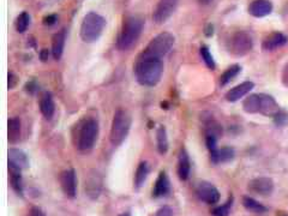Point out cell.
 <instances>
[{"instance_id": "cell-11", "label": "cell", "mask_w": 288, "mask_h": 216, "mask_svg": "<svg viewBox=\"0 0 288 216\" xmlns=\"http://www.w3.org/2000/svg\"><path fill=\"white\" fill-rule=\"evenodd\" d=\"M196 195L201 201L207 204H216L220 201V192L211 183L201 181L196 185Z\"/></svg>"}, {"instance_id": "cell-40", "label": "cell", "mask_w": 288, "mask_h": 216, "mask_svg": "<svg viewBox=\"0 0 288 216\" xmlns=\"http://www.w3.org/2000/svg\"><path fill=\"white\" fill-rule=\"evenodd\" d=\"M48 58H50V51L48 50H46V48H45V50H42L40 52V59L43 61H47L48 60Z\"/></svg>"}, {"instance_id": "cell-10", "label": "cell", "mask_w": 288, "mask_h": 216, "mask_svg": "<svg viewBox=\"0 0 288 216\" xmlns=\"http://www.w3.org/2000/svg\"><path fill=\"white\" fill-rule=\"evenodd\" d=\"M102 186L103 180L101 173L95 170L89 171L84 180V190L86 196H88L90 200H98L100 195H101Z\"/></svg>"}, {"instance_id": "cell-18", "label": "cell", "mask_w": 288, "mask_h": 216, "mask_svg": "<svg viewBox=\"0 0 288 216\" xmlns=\"http://www.w3.org/2000/svg\"><path fill=\"white\" fill-rule=\"evenodd\" d=\"M9 166L19 168L22 171L29 168V159L27 154L17 148L9 149Z\"/></svg>"}, {"instance_id": "cell-19", "label": "cell", "mask_w": 288, "mask_h": 216, "mask_svg": "<svg viewBox=\"0 0 288 216\" xmlns=\"http://www.w3.org/2000/svg\"><path fill=\"white\" fill-rule=\"evenodd\" d=\"M190 171H191V163H190L189 154H187L185 148H182L179 152L178 168H176V172H178L179 179L183 180V181L189 179Z\"/></svg>"}, {"instance_id": "cell-33", "label": "cell", "mask_w": 288, "mask_h": 216, "mask_svg": "<svg viewBox=\"0 0 288 216\" xmlns=\"http://www.w3.org/2000/svg\"><path fill=\"white\" fill-rule=\"evenodd\" d=\"M155 216H174V212H173V209L168 205H164L156 211Z\"/></svg>"}, {"instance_id": "cell-39", "label": "cell", "mask_w": 288, "mask_h": 216, "mask_svg": "<svg viewBox=\"0 0 288 216\" xmlns=\"http://www.w3.org/2000/svg\"><path fill=\"white\" fill-rule=\"evenodd\" d=\"M204 34H206V36H208V37L213 36V34H214V26H213V24H207L206 29H204Z\"/></svg>"}, {"instance_id": "cell-38", "label": "cell", "mask_w": 288, "mask_h": 216, "mask_svg": "<svg viewBox=\"0 0 288 216\" xmlns=\"http://www.w3.org/2000/svg\"><path fill=\"white\" fill-rule=\"evenodd\" d=\"M26 90L28 92H30V94H34L37 90V85H36V82L35 81H30L28 82L27 85H26Z\"/></svg>"}, {"instance_id": "cell-24", "label": "cell", "mask_w": 288, "mask_h": 216, "mask_svg": "<svg viewBox=\"0 0 288 216\" xmlns=\"http://www.w3.org/2000/svg\"><path fill=\"white\" fill-rule=\"evenodd\" d=\"M9 142L11 144H16L19 142L20 139V133H22V124H20V120L17 116L9 119Z\"/></svg>"}, {"instance_id": "cell-30", "label": "cell", "mask_w": 288, "mask_h": 216, "mask_svg": "<svg viewBox=\"0 0 288 216\" xmlns=\"http://www.w3.org/2000/svg\"><path fill=\"white\" fill-rule=\"evenodd\" d=\"M232 205H233V197L231 196L230 198H228V201L226 202V203L214 208L213 211H211V215L213 216H230Z\"/></svg>"}, {"instance_id": "cell-9", "label": "cell", "mask_w": 288, "mask_h": 216, "mask_svg": "<svg viewBox=\"0 0 288 216\" xmlns=\"http://www.w3.org/2000/svg\"><path fill=\"white\" fill-rule=\"evenodd\" d=\"M179 0H159L156 4L154 12H152V19L156 24H164L171 18V16L175 12L178 8Z\"/></svg>"}, {"instance_id": "cell-25", "label": "cell", "mask_w": 288, "mask_h": 216, "mask_svg": "<svg viewBox=\"0 0 288 216\" xmlns=\"http://www.w3.org/2000/svg\"><path fill=\"white\" fill-rule=\"evenodd\" d=\"M156 142H158V150L161 155H165L168 152V137L165 126H159L156 130Z\"/></svg>"}, {"instance_id": "cell-13", "label": "cell", "mask_w": 288, "mask_h": 216, "mask_svg": "<svg viewBox=\"0 0 288 216\" xmlns=\"http://www.w3.org/2000/svg\"><path fill=\"white\" fill-rule=\"evenodd\" d=\"M249 191L259 196H269L274 191V181L270 178L259 177L255 179L250 180L249 183Z\"/></svg>"}, {"instance_id": "cell-32", "label": "cell", "mask_w": 288, "mask_h": 216, "mask_svg": "<svg viewBox=\"0 0 288 216\" xmlns=\"http://www.w3.org/2000/svg\"><path fill=\"white\" fill-rule=\"evenodd\" d=\"M206 144L210 153L215 152L217 149V137L213 135H206Z\"/></svg>"}, {"instance_id": "cell-6", "label": "cell", "mask_w": 288, "mask_h": 216, "mask_svg": "<svg viewBox=\"0 0 288 216\" xmlns=\"http://www.w3.org/2000/svg\"><path fill=\"white\" fill-rule=\"evenodd\" d=\"M131 115L125 109H118L113 116L112 126H110L109 139L114 147L120 146L126 139L131 129Z\"/></svg>"}, {"instance_id": "cell-21", "label": "cell", "mask_w": 288, "mask_h": 216, "mask_svg": "<svg viewBox=\"0 0 288 216\" xmlns=\"http://www.w3.org/2000/svg\"><path fill=\"white\" fill-rule=\"evenodd\" d=\"M40 111L46 119H52L55 112L53 96L50 91H43L40 96Z\"/></svg>"}, {"instance_id": "cell-20", "label": "cell", "mask_w": 288, "mask_h": 216, "mask_svg": "<svg viewBox=\"0 0 288 216\" xmlns=\"http://www.w3.org/2000/svg\"><path fill=\"white\" fill-rule=\"evenodd\" d=\"M65 41H67V33L62 29L57 34H54L52 37V56L55 60H60L64 53V47H65Z\"/></svg>"}, {"instance_id": "cell-16", "label": "cell", "mask_w": 288, "mask_h": 216, "mask_svg": "<svg viewBox=\"0 0 288 216\" xmlns=\"http://www.w3.org/2000/svg\"><path fill=\"white\" fill-rule=\"evenodd\" d=\"M273 3L270 0H253L249 5V13L256 18H262L273 12Z\"/></svg>"}, {"instance_id": "cell-29", "label": "cell", "mask_w": 288, "mask_h": 216, "mask_svg": "<svg viewBox=\"0 0 288 216\" xmlns=\"http://www.w3.org/2000/svg\"><path fill=\"white\" fill-rule=\"evenodd\" d=\"M29 24H30V16H29V13L24 11V12L19 13V15L17 16L16 22H15V28H16L17 32L22 34L24 32H27V29H28V27H29Z\"/></svg>"}, {"instance_id": "cell-27", "label": "cell", "mask_w": 288, "mask_h": 216, "mask_svg": "<svg viewBox=\"0 0 288 216\" xmlns=\"http://www.w3.org/2000/svg\"><path fill=\"white\" fill-rule=\"evenodd\" d=\"M242 205H244L246 210L255 212V214H263V212L268 210L267 207H264L262 203H259V202L256 201L255 198L249 196H245L242 198Z\"/></svg>"}, {"instance_id": "cell-41", "label": "cell", "mask_w": 288, "mask_h": 216, "mask_svg": "<svg viewBox=\"0 0 288 216\" xmlns=\"http://www.w3.org/2000/svg\"><path fill=\"white\" fill-rule=\"evenodd\" d=\"M282 80H283V83H284V85H287V87H288V64L286 65V67H284Z\"/></svg>"}, {"instance_id": "cell-35", "label": "cell", "mask_w": 288, "mask_h": 216, "mask_svg": "<svg viewBox=\"0 0 288 216\" xmlns=\"http://www.w3.org/2000/svg\"><path fill=\"white\" fill-rule=\"evenodd\" d=\"M58 20V16L57 15H48L43 18V24L47 27H52L57 23Z\"/></svg>"}, {"instance_id": "cell-34", "label": "cell", "mask_w": 288, "mask_h": 216, "mask_svg": "<svg viewBox=\"0 0 288 216\" xmlns=\"http://www.w3.org/2000/svg\"><path fill=\"white\" fill-rule=\"evenodd\" d=\"M274 118H275V122H276L277 125H283L284 123H286L287 120H288V116H287L286 113H283V112H281V111L277 113V114L274 116Z\"/></svg>"}, {"instance_id": "cell-1", "label": "cell", "mask_w": 288, "mask_h": 216, "mask_svg": "<svg viewBox=\"0 0 288 216\" xmlns=\"http://www.w3.org/2000/svg\"><path fill=\"white\" fill-rule=\"evenodd\" d=\"M164 74V63L160 58L141 56L135 65V76L141 85L155 87Z\"/></svg>"}, {"instance_id": "cell-31", "label": "cell", "mask_w": 288, "mask_h": 216, "mask_svg": "<svg viewBox=\"0 0 288 216\" xmlns=\"http://www.w3.org/2000/svg\"><path fill=\"white\" fill-rule=\"evenodd\" d=\"M200 53H201V57H202L203 61L206 63L207 67H209L210 70H215L216 65H215V60H214L213 56H211V52H210L209 48H208L207 46H202L200 50Z\"/></svg>"}, {"instance_id": "cell-37", "label": "cell", "mask_w": 288, "mask_h": 216, "mask_svg": "<svg viewBox=\"0 0 288 216\" xmlns=\"http://www.w3.org/2000/svg\"><path fill=\"white\" fill-rule=\"evenodd\" d=\"M18 83V78L13 72H9V89H13Z\"/></svg>"}, {"instance_id": "cell-5", "label": "cell", "mask_w": 288, "mask_h": 216, "mask_svg": "<svg viewBox=\"0 0 288 216\" xmlns=\"http://www.w3.org/2000/svg\"><path fill=\"white\" fill-rule=\"evenodd\" d=\"M106 27V19L96 12H89L83 17L81 24V39L85 43H93L100 39Z\"/></svg>"}, {"instance_id": "cell-8", "label": "cell", "mask_w": 288, "mask_h": 216, "mask_svg": "<svg viewBox=\"0 0 288 216\" xmlns=\"http://www.w3.org/2000/svg\"><path fill=\"white\" fill-rule=\"evenodd\" d=\"M253 47L252 36L246 32H237L228 41V52L234 57H244L251 52Z\"/></svg>"}, {"instance_id": "cell-3", "label": "cell", "mask_w": 288, "mask_h": 216, "mask_svg": "<svg viewBox=\"0 0 288 216\" xmlns=\"http://www.w3.org/2000/svg\"><path fill=\"white\" fill-rule=\"evenodd\" d=\"M242 108L246 113L251 114L259 113L273 118L281 111L275 99L268 94H252L248 96L242 102Z\"/></svg>"}, {"instance_id": "cell-43", "label": "cell", "mask_w": 288, "mask_h": 216, "mask_svg": "<svg viewBox=\"0 0 288 216\" xmlns=\"http://www.w3.org/2000/svg\"><path fill=\"white\" fill-rule=\"evenodd\" d=\"M118 216H131L130 212H121L120 215H118Z\"/></svg>"}, {"instance_id": "cell-26", "label": "cell", "mask_w": 288, "mask_h": 216, "mask_svg": "<svg viewBox=\"0 0 288 216\" xmlns=\"http://www.w3.org/2000/svg\"><path fill=\"white\" fill-rule=\"evenodd\" d=\"M149 174V164L145 161H142V162L138 164L136 174H135V187L141 188L143 186V184L147 180Z\"/></svg>"}, {"instance_id": "cell-12", "label": "cell", "mask_w": 288, "mask_h": 216, "mask_svg": "<svg viewBox=\"0 0 288 216\" xmlns=\"http://www.w3.org/2000/svg\"><path fill=\"white\" fill-rule=\"evenodd\" d=\"M61 190L69 198H75L77 195V178H76L75 170L62 171L59 176Z\"/></svg>"}, {"instance_id": "cell-2", "label": "cell", "mask_w": 288, "mask_h": 216, "mask_svg": "<svg viewBox=\"0 0 288 216\" xmlns=\"http://www.w3.org/2000/svg\"><path fill=\"white\" fill-rule=\"evenodd\" d=\"M144 20L138 16L125 17L117 40V46L120 51H129L132 48L142 35Z\"/></svg>"}, {"instance_id": "cell-4", "label": "cell", "mask_w": 288, "mask_h": 216, "mask_svg": "<svg viewBox=\"0 0 288 216\" xmlns=\"http://www.w3.org/2000/svg\"><path fill=\"white\" fill-rule=\"evenodd\" d=\"M99 136V123L95 119H84L79 124L76 136V148L82 153H88L94 148Z\"/></svg>"}, {"instance_id": "cell-15", "label": "cell", "mask_w": 288, "mask_h": 216, "mask_svg": "<svg viewBox=\"0 0 288 216\" xmlns=\"http://www.w3.org/2000/svg\"><path fill=\"white\" fill-rule=\"evenodd\" d=\"M288 42V37L283 33L275 32L272 33L263 40L262 42V50L265 52H273L277 48L283 47Z\"/></svg>"}, {"instance_id": "cell-36", "label": "cell", "mask_w": 288, "mask_h": 216, "mask_svg": "<svg viewBox=\"0 0 288 216\" xmlns=\"http://www.w3.org/2000/svg\"><path fill=\"white\" fill-rule=\"evenodd\" d=\"M26 216H47V215L45 214V211L41 208L33 207L29 211H28V214Z\"/></svg>"}, {"instance_id": "cell-14", "label": "cell", "mask_w": 288, "mask_h": 216, "mask_svg": "<svg viewBox=\"0 0 288 216\" xmlns=\"http://www.w3.org/2000/svg\"><path fill=\"white\" fill-rule=\"evenodd\" d=\"M253 88H255V83H253V82L251 81L242 82V83L235 85L234 88H232L231 90H228L226 92V95H225V98H226V100L228 102H237L240 100V99L244 98V96L248 95Z\"/></svg>"}, {"instance_id": "cell-22", "label": "cell", "mask_w": 288, "mask_h": 216, "mask_svg": "<svg viewBox=\"0 0 288 216\" xmlns=\"http://www.w3.org/2000/svg\"><path fill=\"white\" fill-rule=\"evenodd\" d=\"M234 156H235V152L233 148H231V147H224V148L221 149L217 148L215 152L210 153V160L211 162L215 164L230 162V161L234 159Z\"/></svg>"}, {"instance_id": "cell-17", "label": "cell", "mask_w": 288, "mask_h": 216, "mask_svg": "<svg viewBox=\"0 0 288 216\" xmlns=\"http://www.w3.org/2000/svg\"><path fill=\"white\" fill-rule=\"evenodd\" d=\"M171 191V184H169V179L167 177V173L165 171H161L159 173L158 179L152 188V197L154 198H161L166 197Z\"/></svg>"}, {"instance_id": "cell-23", "label": "cell", "mask_w": 288, "mask_h": 216, "mask_svg": "<svg viewBox=\"0 0 288 216\" xmlns=\"http://www.w3.org/2000/svg\"><path fill=\"white\" fill-rule=\"evenodd\" d=\"M9 172H10V184H11L12 190L15 191L18 196L22 197L24 195L22 170L12 167V166H9Z\"/></svg>"}, {"instance_id": "cell-7", "label": "cell", "mask_w": 288, "mask_h": 216, "mask_svg": "<svg viewBox=\"0 0 288 216\" xmlns=\"http://www.w3.org/2000/svg\"><path fill=\"white\" fill-rule=\"evenodd\" d=\"M175 37L172 35L171 33H161L159 35H156L150 42L148 43V46L145 47V50L142 52V56L147 57H154L162 59L166 54L171 52V50L174 46Z\"/></svg>"}, {"instance_id": "cell-28", "label": "cell", "mask_w": 288, "mask_h": 216, "mask_svg": "<svg viewBox=\"0 0 288 216\" xmlns=\"http://www.w3.org/2000/svg\"><path fill=\"white\" fill-rule=\"evenodd\" d=\"M240 71H241V66L238 64L232 65L231 67H228L227 70L225 71L220 77V85H221V87H225V85H227L231 81H233L234 78L237 77L239 74H240Z\"/></svg>"}, {"instance_id": "cell-42", "label": "cell", "mask_w": 288, "mask_h": 216, "mask_svg": "<svg viewBox=\"0 0 288 216\" xmlns=\"http://www.w3.org/2000/svg\"><path fill=\"white\" fill-rule=\"evenodd\" d=\"M214 0H198V3L201 5H203V6H207V5H210L211 3H213Z\"/></svg>"}]
</instances>
